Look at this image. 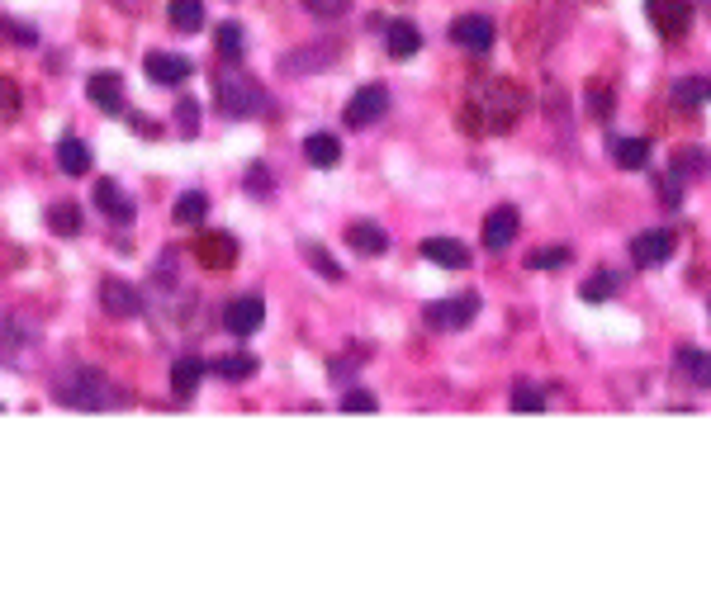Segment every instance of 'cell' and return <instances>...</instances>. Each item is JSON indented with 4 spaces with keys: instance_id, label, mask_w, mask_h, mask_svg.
<instances>
[{
    "instance_id": "1",
    "label": "cell",
    "mask_w": 711,
    "mask_h": 592,
    "mask_svg": "<svg viewBox=\"0 0 711 592\" xmlns=\"http://www.w3.org/2000/svg\"><path fill=\"white\" fill-rule=\"evenodd\" d=\"M522 90L508 86V81H498V86H479L470 100V119L479 124V133H508L517 124V114H522Z\"/></svg>"
},
{
    "instance_id": "2",
    "label": "cell",
    "mask_w": 711,
    "mask_h": 592,
    "mask_svg": "<svg viewBox=\"0 0 711 592\" xmlns=\"http://www.w3.org/2000/svg\"><path fill=\"white\" fill-rule=\"evenodd\" d=\"M57 403H67V408H91V413H105L114 403H124L119 389H114L105 375H95V370H72V375L57 379Z\"/></svg>"
},
{
    "instance_id": "3",
    "label": "cell",
    "mask_w": 711,
    "mask_h": 592,
    "mask_svg": "<svg viewBox=\"0 0 711 592\" xmlns=\"http://www.w3.org/2000/svg\"><path fill=\"white\" fill-rule=\"evenodd\" d=\"M219 109L228 119H252L266 109V90L256 86L247 72H223L219 76Z\"/></svg>"
},
{
    "instance_id": "4",
    "label": "cell",
    "mask_w": 711,
    "mask_h": 592,
    "mask_svg": "<svg viewBox=\"0 0 711 592\" xmlns=\"http://www.w3.org/2000/svg\"><path fill=\"white\" fill-rule=\"evenodd\" d=\"M645 15L659 38H683L693 24V0H645Z\"/></svg>"
},
{
    "instance_id": "5",
    "label": "cell",
    "mask_w": 711,
    "mask_h": 592,
    "mask_svg": "<svg viewBox=\"0 0 711 592\" xmlns=\"http://www.w3.org/2000/svg\"><path fill=\"white\" fill-rule=\"evenodd\" d=\"M474 313H479V299H474V294H465V299H441V304H427V327L460 332V327H470Z\"/></svg>"
},
{
    "instance_id": "6",
    "label": "cell",
    "mask_w": 711,
    "mask_h": 592,
    "mask_svg": "<svg viewBox=\"0 0 711 592\" xmlns=\"http://www.w3.org/2000/svg\"><path fill=\"white\" fill-rule=\"evenodd\" d=\"M384 109H389V90H384V86H361L356 95H351V105H347V114H342V124H347V128H365V124H375Z\"/></svg>"
},
{
    "instance_id": "7",
    "label": "cell",
    "mask_w": 711,
    "mask_h": 592,
    "mask_svg": "<svg viewBox=\"0 0 711 592\" xmlns=\"http://www.w3.org/2000/svg\"><path fill=\"white\" fill-rule=\"evenodd\" d=\"M451 43H460L465 53H489L493 48V19L489 15H460L451 24Z\"/></svg>"
},
{
    "instance_id": "8",
    "label": "cell",
    "mask_w": 711,
    "mask_h": 592,
    "mask_svg": "<svg viewBox=\"0 0 711 592\" xmlns=\"http://www.w3.org/2000/svg\"><path fill=\"white\" fill-rule=\"evenodd\" d=\"M674 242L678 237L669 233V228H655V233H640L636 242H631V261H636V266H664V261H669V256H674Z\"/></svg>"
},
{
    "instance_id": "9",
    "label": "cell",
    "mask_w": 711,
    "mask_h": 592,
    "mask_svg": "<svg viewBox=\"0 0 711 592\" xmlns=\"http://www.w3.org/2000/svg\"><path fill=\"white\" fill-rule=\"evenodd\" d=\"M261 323H266V304L252 299V294H247V299H233V304L223 308V327H228L233 337H252Z\"/></svg>"
},
{
    "instance_id": "10",
    "label": "cell",
    "mask_w": 711,
    "mask_h": 592,
    "mask_svg": "<svg viewBox=\"0 0 711 592\" xmlns=\"http://www.w3.org/2000/svg\"><path fill=\"white\" fill-rule=\"evenodd\" d=\"M517 228H522V218H517V209H493L489 218H484V247L489 252H508L512 242H517Z\"/></svg>"
},
{
    "instance_id": "11",
    "label": "cell",
    "mask_w": 711,
    "mask_h": 592,
    "mask_svg": "<svg viewBox=\"0 0 711 592\" xmlns=\"http://www.w3.org/2000/svg\"><path fill=\"white\" fill-rule=\"evenodd\" d=\"M86 95H91L95 109H105V114H124V76L119 72H95L86 81Z\"/></svg>"
},
{
    "instance_id": "12",
    "label": "cell",
    "mask_w": 711,
    "mask_h": 592,
    "mask_svg": "<svg viewBox=\"0 0 711 592\" xmlns=\"http://www.w3.org/2000/svg\"><path fill=\"white\" fill-rule=\"evenodd\" d=\"M143 72L152 76L157 86H181V81H190V57H181V53H147Z\"/></svg>"
},
{
    "instance_id": "13",
    "label": "cell",
    "mask_w": 711,
    "mask_h": 592,
    "mask_svg": "<svg viewBox=\"0 0 711 592\" xmlns=\"http://www.w3.org/2000/svg\"><path fill=\"white\" fill-rule=\"evenodd\" d=\"M100 304L110 308L114 318H138V313H143V299H138V289L124 285V280H105V285H100Z\"/></svg>"
},
{
    "instance_id": "14",
    "label": "cell",
    "mask_w": 711,
    "mask_h": 592,
    "mask_svg": "<svg viewBox=\"0 0 711 592\" xmlns=\"http://www.w3.org/2000/svg\"><path fill=\"white\" fill-rule=\"evenodd\" d=\"M384 38H389V57H399V62H408V57L422 48L418 24H408V19H389V24H384Z\"/></svg>"
},
{
    "instance_id": "15",
    "label": "cell",
    "mask_w": 711,
    "mask_h": 592,
    "mask_svg": "<svg viewBox=\"0 0 711 592\" xmlns=\"http://www.w3.org/2000/svg\"><path fill=\"white\" fill-rule=\"evenodd\" d=\"M422 256H427V261H437V266H446V270L470 266V252L460 247L456 237H427V242H422Z\"/></svg>"
},
{
    "instance_id": "16",
    "label": "cell",
    "mask_w": 711,
    "mask_h": 592,
    "mask_svg": "<svg viewBox=\"0 0 711 592\" xmlns=\"http://www.w3.org/2000/svg\"><path fill=\"white\" fill-rule=\"evenodd\" d=\"M200 379H204V360L200 356H181L176 365H171V394L185 403V398L200 389Z\"/></svg>"
},
{
    "instance_id": "17",
    "label": "cell",
    "mask_w": 711,
    "mask_h": 592,
    "mask_svg": "<svg viewBox=\"0 0 711 592\" xmlns=\"http://www.w3.org/2000/svg\"><path fill=\"white\" fill-rule=\"evenodd\" d=\"M95 204H100L114 223H133V204H128V195L114 180H95Z\"/></svg>"
},
{
    "instance_id": "18",
    "label": "cell",
    "mask_w": 711,
    "mask_h": 592,
    "mask_svg": "<svg viewBox=\"0 0 711 592\" xmlns=\"http://www.w3.org/2000/svg\"><path fill=\"white\" fill-rule=\"evenodd\" d=\"M347 242H351V247H356L361 256H384V252H389V233H384L380 223H351Z\"/></svg>"
},
{
    "instance_id": "19",
    "label": "cell",
    "mask_w": 711,
    "mask_h": 592,
    "mask_svg": "<svg viewBox=\"0 0 711 592\" xmlns=\"http://www.w3.org/2000/svg\"><path fill=\"white\" fill-rule=\"evenodd\" d=\"M304 157H309L318 171H328V166L342 162V143H337L332 133H309V138H304Z\"/></svg>"
},
{
    "instance_id": "20",
    "label": "cell",
    "mask_w": 711,
    "mask_h": 592,
    "mask_svg": "<svg viewBox=\"0 0 711 592\" xmlns=\"http://www.w3.org/2000/svg\"><path fill=\"white\" fill-rule=\"evenodd\" d=\"M171 29H181V34H200L204 29V0H171Z\"/></svg>"
},
{
    "instance_id": "21",
    "label": "cell",
    "mask_w": 711,
    "mask_h": 592,
    "mask_svg": "<svg viewBox=\"0 0 711 592\" xmlns=\"http://www.w3.org/2000/svg\"><path fill=\"white\" fill-rule=\"evenodd\" d=\"M195 252H200L204 266H233V261H237V242L228 233H214V237H204Z\"/></svg>"
},
{
    "instance_id": "22",
    "label": "cell",
    "mask_w": 711,
    "mask_h": 592,
    "mask_svg": "<svg viewBox=\"0 0 711 592\" xmlns=\"http://www.w3.org/2000/svg\"><path fill=\"white\" fill-rule=\"evenodd\" d=\"M57 166H62L67 176H86V171H91V147L76 143V138H62V143H57Z\"/></svg>"
},
{
    "instance_id": "23",
    "label": "cell",
    "mask_w": 711,
    "mask_h": 592,
    "mask_svg": "<svg viewBox=\"0 0 711 592\" xmlns=\"http://www.w3.org/2000/svg\"><path fill=\"white\" fill-rule=\"evenodd\" d=\"M612 152H617L621 171H645V162H650V143L645 138H612Z\"/></svg>"
},
{
    "instance_id": "24",
    "label": "cell",
    "mask_w": 711,
    "mask_h": 592,
    "mask_svg": "<svg viewBox=\"0 0 711 592\" xmlns=\"http://www.w3.org/2000/svg\"><path fill=\"white\" fill-rule=\"evenodd\" d=\"M48 228H53L57 237H76V233H81V209H76L72 199H57V204H48Z\"/></svg>"
},
{
    "instance_id": "25",
    "label": "cell",
    "mask_w": 711,
    "mask_h": 592,
    "mask_svg": "<svg viewBox=\"0 0 711 592\" xmlns=\"http://www.w3.org/2000/svg\"><path fill=\"white\" fill-rule=\"evenodd\" d=\"M678 370H688V379H693L697 389H711V356L707 351L683 346V351H678Z\"/></svg>"
},
{
    "instance_id": "26",
    "label": "cell",
    "mask_w": 711,
    "mask_h": 592,
    "mask_svg": "<svg viewBox=\"0 0 711 592\" xmlns=\"http://www.w3.org/2000/svg\"><path fill=\"white\" fill-rule=\"evenodd\" d=\"M574 252H569V242H555V247H536L527 256V270H555V266H569Z\"/></svg>"
},
{
    "instance_id": "27",
    "label": "cell",
    "mask_w": 711,
    "mask_h": 592,
    "mask_svg": "<svg viewBox=\"0 0 711 592\" xmlns=\"http://www.w3.org/2000/svg\"><path fill=\"white\" fill-rule=\"evenodd\" d=\"M674 100L678 105H707L711 100V76H688V81H678Z\"/></svg>"
},
{
    "instance_id": "28",
    "label": "cell",
    "mask_w": 711,
    "mask_h": 592,
    "mask_svg": "<svg viewBox=\"0 0 711 592\" xmlns=\"http://www.w3.org/2000/svg\"><path fill=\"white\" fill-rule=\"evenodd\" d=\"M204 214H209V199H204L200 190H185V195L176 199V223H204Z\"/></svg>"
},
{
    "instance_id": "29",
    "label": "cell",
    "mask_w": 711,
    "mask_h": 592,
    "mask_svg": "<svg viewBox=\"0 0 711 592\" xmlns=\"http://www.w3.org/2000/svg\"><path fill=\"white\" fill-rule=\"evenodd\" d=\"M214 370H219V379H228V384H242V379L256 375V356H223Z\"/></svg>"
},
{
    "instance_id": "30",
    "label": "cell",
    "mask_w": 711,
    "mask_h": 592,
    "mask_svg": "<svg viewBox=\"0 0 711 592\" xmlns=\"http://www.w3.org/2000/svg\"><path fill=\"white\" fill-rule=\"evenodd\" d=\"M617 289H621V275H612V270H598V275L584 285V299H588V304H602V299H612Z\"/></svg>"
},
{
    "instance_id": "31",
    "label": "cell",
    "mask_w": 711,
    "mask_h": 592,
    "mask_svg": "<svg viewBox=\"0 0 711 592\" xmlns=\"http://www.w3.org/2000/svg\"><path fill=\"white\" fill-rule=\"evenodd\" d=\"M219 53L228 57V62H237V57H242V24H223V29H219Z\"/></svg>"
},
{
    "instance_id": "32",
    "label": "cell",
    "mask_w": 711,
    "mask_h": 592,
    "mask_svg": "<svg viewBox=\"0 0 711 592\" xmlns=\"http://www.w3.org/2000/svg\"><path fill=\"white\" fill-rule=\"evenodd\" d=\"M176 124H181L185 138H195V133H200V105H195V100H181V105H176Z\"/></svg>"
},
{
    "instance_id": "33",
    "label": "cell",
    "mask_w": 711,
    "mask_h": 592,
    "mask_svg": "<svg viewBox=\"0 0 711 592\" xmlns=\"http://www.w3.org/2000/svg\"><path fill=\"white\" fill-rule=\"evenodd\" d=\"M309 5V15H318V19H342L351 10V0H304Z\"/></svg>"
},
{
    "instance_id": "34",
    "label": "cell",
    "mask_w": 711,
    "mask_h": 592,
    "mask_svg": "<svg viewBox=\"0 0 711 592\" xmlns=\"http://www.w3.org/2000/svg\"><path fill=\"white\" fill-rule=\"evenodd\" d=\"M512 408H517V413H541L546 398L536 394V389H517V394H512Z\"/></svg>"
},
{
    "instance_id": "35",
    "label": "cell",
    "mask_w": 711,
    "mask_h": 592,
    "mask_svg": "<svg viewBox=\"0 0 711 592\" xmlns=\"http://www.w3.org/2000/svg\"><path fill=\"white\" fill-rule=\"evenodd\" d=\"M342 408H347V413H375L380 403H375L370 394H361V389H356V394H347V398H342Z\"/></svg>"
},
{
    "instance_id": "36",
    "label": "cell",
    "mask_w": 711,
    "mask_h": 592,
    "mask_svg": "<svg viewBox=\"0 0 711 592\" xmlns=\"http://www.w3.org/2000/svg\"><path fill=\"white\" fill-rule=\"evenodd\" d=\"M309 261L318 270H323V275H328V280H342V266H332L328 256H323V247H309Z\"/></svg>"
},
{
    "instance_id": "37",
    "label": "cell",
    "mask_w": 711,
    "mask_h": 592,
    "mask_svg": "<svg viewBox=\"0 0 711 592\" xmlns=\"http://www.w3.org/2000/svg\"><path fill=\"white\" fill-rule=\"evenodd\" d=\"M0 34H10V38H19V43H34V29H24V24H15V19H5L0 15Z\"/></svg>"
},
{
    "instance_id": "38",
    "label": "cell",
    "mask_w": 711,
    "mask_h": 592,
    "mask_svg": "<svg viewBox=\"0 0 711 592\" xmlns=\"http://www.w3.org/2000/svg\"><path fill=\"white\" fill-rule=\"evenodd\" d=\"M588 100H593V114H612V90H607V95H602V86H593V95H588Z\"/></svg>"
}]
</instances>
